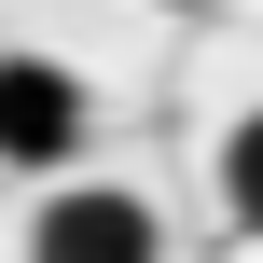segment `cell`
<instances>
[{
    "mask_svg": "<svg viewBox=\"0 0 263 263\" xmlns=\"http://www.w3.org/2000/svg\"><path fill=\"white\" fill-rule=\"evenodd\" d=\"M28 263H166V222L125 180H55L28 208Z\"/></svg>",
    "mask_w": 263,
    "mask_h": 263,
    "instance_id": "6da1fadb",
    "label": "cell"
},
{
    "mask_svg": "<svg viewBox=\"0 0 263 263\" xmlns=\"http://www.w3.org/2000/svg\"><path fill=\"white\" fill-rule=\"evenodd\" d=\"M83 139H97L83 69H55V55H0V166H69Z\"/></svg>",
    "mask_w": 263,
    "mask_h": 263,
    "instance_id": "7a4b0ae2",
    "label": "cell"
},
{
    "mask_svg": "<svg viewBox=\"0 0 263 263\" xmlns=\"http://www.w3.org/2000/svg\"><path fill=\"white\" fill-rule=\"evenodd\" d=\"M222 208H236V222L263 236V111L236 125V139H222Z\"/></svg>",
    "mask_w": 263,
    "mask_h": 263,
    "instance_id": "3957f363",
    "label": "cell"
}]
</instances>
